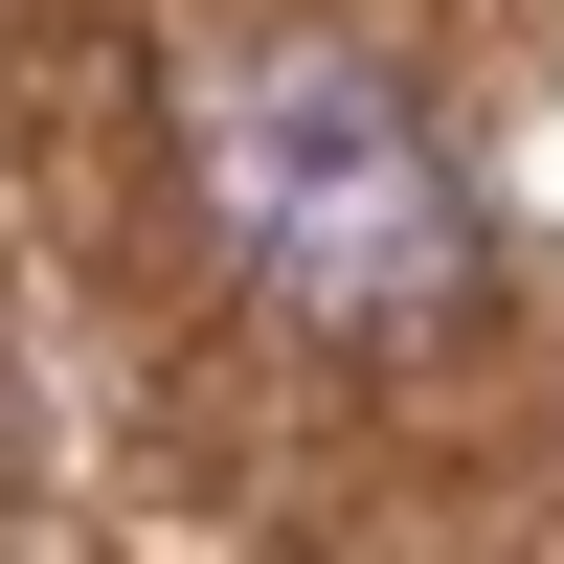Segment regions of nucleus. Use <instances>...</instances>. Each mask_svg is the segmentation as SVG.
<instances>
[{
	"label": "nucleus",
	"mask_w": 564,
	"mask_h": 564,
	"mask_svg": "<svg viewBox=\"0 0 564 564\" xmlns=\"http://www.w3.org/2000/svg\"><path fill=\"white\" fill-rule=\"evenodd\" d=\"M204 204H226V249H249L271 294H316V316H430V294H475V226H452L430 113L361 90L339 45H271V68L204 90Z\"/></svg>",
	"instance_id": "obj_1"
}]
</instances>
